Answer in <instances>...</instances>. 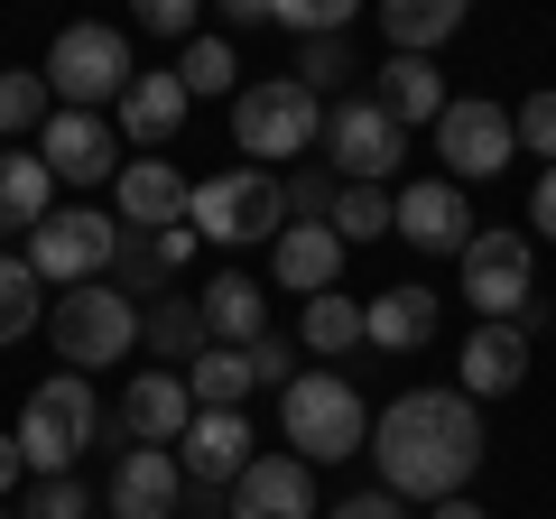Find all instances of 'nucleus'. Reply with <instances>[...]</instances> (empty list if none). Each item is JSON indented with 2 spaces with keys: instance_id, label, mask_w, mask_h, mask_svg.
<instances>
[{
  "instance_id": "obj_1",
  "label": "nucleus",
  "mask_w": 556,
  "mask_h": 519,
  "mask_svg": "<svg viewBox=\"0 0 556 519\" xmlns=\"http://www.w3.org/2000/svg\"><path fill=\"white\" fill-rule=\"evenodd\" d=\"M362 455L380 464V492L437 510V501H455L482 473V408L464 390H399L371 418V445Z\"/></svg>"
},
{
  "instance_id": "obj_2",
  "label": "nucleus",
  "mask_w": 556,
  "mask_h": 519,
  "mask_svg": "<svg viewBox=\"0 0 556 519\" xmlns=\"http://www.w3.org/2000/svg\"><path fill=\"white\" fill-rule=\"evenodd\" d=\"M325 140V102L306 93L298 75H260V84H241L232 93V149H241V167H288V159H306V149Z\"/></svg>"
},
{
  "instance_id": "obj_3",
  "label": "nucleus",
  "mask_w": 556,
  "mask_h": 519,
  "mask_svg": "<svg viewBox=\"0 0 556 519\" xmlns=\"http://www.w3.org/2000/svg\"><path fill=\"white\" fill-rule=\"evenodd\" d=\"M278 427H288L298 464H353L371 445V408H362V390L343 371H298L278 390Z\"/></svg>"
},
{
  "instance_id": "obj_4",
  "label": "nucleus",
  "mask_w": 556,
  "mask_h": 519,
  "mask_svg": "<svg viewBox=\"0 0 556 519\" xmlns=\"http://www.w3.org/2000/svg\"><path fill=\"white\" fill-rule=\"evenodd\" d=\"M186 232L214 241V251H251V241L288 232V186L269 167H214V177L186 195Z\"/></svg>"
},
{
  "instance_id": "obj_5",
  "label": "nucleus",
  "mask_w": 556,
  "mask_h": 519,
  "mask_svg": "<svg viewBox=\"0 0 556 519\" xmlns=\"http://www.w3.org/2000/svg\"><path fill=\"white\" fill-rule=\"evenodd\" d=\"M10 436H20V464H28L38 482L75 473V455L102 436V400H93V380H84V371H56V380H38Z\"/></svg>"
},
{
  "instance_id": "obj_6",
  "label": "nucleus",
  "mask_w": 556,
  "mask_h": 519,
  "mask_svg": "<svg viewBox=\"0 0 556 519\" xmlns=\"http://www.w3.org/2000/svg\"><path fill=\"white\" fill-rule=\"evenodd\" d=\"M38 75H47V93H56V112H102V102L130 93L139 56H130V38H121V28L75 20V28H56V47H47Z\"/></svg>"
},
{
  "instance_id": "obj_7",
  "label": "nucleus",
  "mask_w": 556,
  "mask_h": 519,
  "mask_svg": "<svg viewBox=\"0 0 556 519\" xmlns=\"http://www.w3.org/2000/svg\"><path fill=\"white\" fill-rule=\"evenodd\" d=\"M28 269H38V288H93L112 279V260H121V214H93V204H65V214H47L38 232H28Z\"/></svg>"
},
{
  "instance_id": "obj_8",
  "label": "nucleus",
  "mask_w": 556,
  "mask_h": 519,
  "mask_svg": "<svg viewBox=\"0 0 556 519\" xmlns=\"http://www.w3.org/2000/svg\"><path fill=\"white\" fill-rule=\"evenodd\" d=\"M455 269H464V298H473L482 325H519V316H529V298H538V241L529 232L482 223V232L464 241Z\"/></svg>"
},
{
  "instance_id": "obj_9",
  "label": "nucleus",
  "mask_w": 556,
  "mask_h": 519,
  "mask_svg": "<svg viewBox=\"0 0 556 519\" xmlns=\"http://www.w3.org/2000/svg\"><path fill=\"white\" fill-rule=\"evenodd\" d=\"M130 343H139V298H121L112 279L65 288V298H56V353H65V371H112V362H130Z\"/></svg>"
},
{
  "instance_id": "obj_10",
  "label": "nucleus",
  "mask_w": 556,
  "mask_h": 519,
  "mask_svg": "<svg viewBox=\"0 0 556 519\" xmlns=\"http://www.w3.org/2000/svg\"><path fill=\"white\" fill-rule=\"evenodd\" d=\"M316 149H325V167H334L343 186H390L399 159H408V130H399L371 93H343V102H325V140Z\"/></svg>"
},
{
  "instance_id": "obj_11",
  "label": "nucleus",
  "mask_w": 556,
  "mask_h": 519,
  "mask_svg": "<svg viewBox=\"0 0 556 519\" xmlns=\"http://www.w3.org/2000/svg\"><path fill=\"white\" fill-rule=\"evenodd\" d=\"M437 159H445V177H455V186L501 177V167L519 159V130H510V112H501L492 93H464V102H445V121H437Z\"/></svg>"
},
{
  "instance_id": "obj_12",
  "label": "nucleus",
  "mask_w": 556,
  "mask_h": 519,
  "mask_svg": "<svg viewBox=\"0 0 556 519\" xmlns=\"http://www.w3.org/2000/svg\"><path fill=\"white\" fill-rule=\"evenodd\" d=\"M390 232L408 241V251L427 260H464V241H473V204H464L455 177H417L390 195Z\"/></svg>"
},
{
  "instance_id": "obj_13",
  "label": "nucleus",
  "mask_w": 556,
  "mask_h": 519,
  "mask_svg": "<svg viewBox=\"0 0 556 519\" xmlns=\"http://www.w3.org/2000/svg\"><path fill=\"white\" fill-rule=\"evenodd\" d=\"M251 455H260V436H251L241 408H195V427L177 436V473L195 482V492H232V482L251 473Z\"/></svg>"
},
{
  "instance_id": "obj_14",
  "label": "nucleus",
  "mask_w": 556,
  "mask_h": 519,
  "mask_svg": "<svg viewBox=\"0 0 556 519\" xmlns=\"http://www.w3.org/2000/svg\"><path fill=\"white\" fill-rule=\"evenodd\" d=\"M112 149L121 140H112V121H102V112H56L38 130V159H47V177H56V186H112L121 177Z\"/></svg>"
},
{
  "instance_id": "obj_15",
  "label": "nucleus",
  "mask_w": 556,
  "mask_h": 519,
  "mask_svg": "<svg viewBox=\"0 0 556 519\" xmlns=\"http://www.w3.org/2000/svg\"><path fill=\"white\" fill-rule=\"evenodd\" d=\"M223 519H325L316 510V464L298 455H251V473L232 482V510Z\"/></svg>"
},
{
  "instance_id": "obj_16",
  "label": "nucleus",
  "mask_w": 556,
  "mask_h": 519,
  "mask_svg": "<svg viewBox=\"0 0 556 519\" xmlns=\"http://www.w3.org/2000/svg\"><path fill=\"white\" fill-rule=\"evenodd\" d=\"M186 427H195V390H186V371H139L130 390H121V436H130V445H177Z\"/></svg>"
},
{
  "instance_id": "obj_17",
  "label": "nucleus",
  "mask_w": 556,
  "mask_h": 519,
  "mask_svg": "<svg viewBox=\"0 0 556 519\" xmlns=\"http://www.w3.org/2000/svg\"><path fill=\"white\" fill-rule=\"evenodd\" d=\"M177 492H186V473H177L167 445H121V464H112V519H177Z\"/></svg>"
},
{
  "instance_id": "obj_18",
  "label": "nucleus",
  "mask_w": 556,
  "mask_h": 519,
  "mask_svg": "<svg viewBox=\"0 0 556 519\" xmlns=\"http://www.w3.org/2000/svg\"><path fill=\"white\" fill-rule=\"evenodd\" d=\"M186 195H195V177H177L167 159H139V167H121V177H112V204H121L130 232H177Z\"/></svg>"
},
{
  "instance_id": "obj_19",
  "label": "nucleus",
  "mask_w": 556,
  "mask_h": 519,
  "mask_svg": "<svg viewBox=\"0 0 556 519\" xmlns=\"http://www.w3.org/2000/svg\"><path fill=\"white\" fill-rule=\"evenodd\" d=\"M371 102H380V112L399 121V130H437V121H445V102H455V93H445L437 56H390V65L371 75Z\"/></svg>"
},
{
  "instance_id": "obj_20",
  "label": "nucleus",
  "mask_w": 556,
  "mask_h": 519,
  "mask_svg": "<svg viewBox=\"0 0 556 519\" xmlns=\"http://www.w3.org/2000/svg\"><path fill=\"white\" fill-rule=\"evenodd\" d=\"M112 112H121V130H130L139 149H159V140H177V130H186V112H195V102H186L177 65H139L130 93H121Z\"/></svg>"
},
{
  "instance_id": "obj_21",
  "label": "nucleus",
  "mask_w": 556,
  "mask_h": 519,
  "mask_svg": "<svg viewBox=\"0 0 556 519\" xmlns=\"http://www.w3.org/2000/svg\"><path fill=\"white\" fill-rule=\"evenodd\" d=\"M519 380H529V325H473L464 343V400H510Z\"/></svg>"
},
{
  "instance_id": "obj_22",
  "label": "nucleus",
  "mask_w": 556,
  "mask_h": 519,
  "mask_svg": "<svg viewBox=\"0 0 556 519\" xmlns=\"http://www.w3.org/2000/svg\"><path fill=\"white\" fill-rule=\"evenodd\" d=\"M204 334L214 343H232V353H251L260 334H269V288L251 279V269H223V279H204Z\"/></svg>"
},
{
  "instance_id": "obj_23",
  "label": "nucleus",
  "mask_w": 556,
  "mask_h": 519,
  "mask_svg": "<svg viewBox=\"0 0 556 519\" xmlns=\"http://www.w3.org/2000/svg\"><path fill=\"white\" fill-rule=\"evenodd\" d=\"M269 269H278V288L325 298V288L343 279V241H334V223H288V232L269 241Z\"/></svg>"
},
{
  "instance_id": "obj_24",
  "label": "nucleus",
  "mask_w": 556,
  "mask_h": 519,
  "mask_svg": "<svg viewBox=\"0 0 556 519\" xmlns=\"http://www.w3.org/2000/svg\"><path fill=\"white\" fill-rule=\"evenodd\" d=\"M186 260H195V232H186V223H177V232H121V260H112V269H121V298H167V279H177V269H186Z\"/></svg>"
},
{
  "instance_id": "obj_25",
  "label": "nucleus",
  "mask_w": 556,
  "mask_h": 519,
  "mask_svg": "<svg viewBox=\"0 0 556 519\" xmlns=\"http://www.w3.org/2000/svg\"><path fill=\"white\" fill-rule=\"evenodd\" d=\"M362 343H380V353L437 343V298H427V288H380V298L362 306Z\"/></svg>"
},
{
  "instance_id": "obj_26",
  "label": "nucleus",
  "mask_w": 556,
  "mask_h": 519,
  "mask_svg": "<svg viewBox=\"0 0 556 519\" xmlns=\"http://www.w3.org/2000/svg\"><path fill=\"white\" fill-rule=\"evenodd\" d=\"M56 214V177L38 149H0V232H38Z\"/></svg>"
},
{
  "instance_id": "obj_27",
  "label": "nucleus",
  "mask_w": 556,
  "mask_h": 519,
  "mask_svg": "<svg viewBox=\"0 0 556 519\" xmlns=\"http://www.w3.org/2000/svg\"><path fill=\"white\" fill-rule=\"evenodd\" d=\"M455 28H464V0H390V10H380V38H390L399 56H437Z\"/></svg>"
},
{
  "instance_id": "obj_28",
  "label": "nucleus",
  "mask_w": 556,
  "mask_h": 519,
  "mask_svg": "<svg viewBox=\"0 0 556 519\" xmlns=\"http://www.w3.org/2000/svg\"><path fill=\"white\" fill-rule=\"evenodd\" d=\"M186 390H195V408H241L260 390L251 380V353H232V343H204L195 362H186Z\"/></svg>"
},
{
  "instance_id": "obj_29",
  "label": "nucleus",
  "mask_w": 556,
  "mask_h": 519,
  "mask_svg": "<svg viewBox=\"0 0 556 519\" xmlns=\"http://www.w3.org/2000/svg\"><path fill=\"white\" fill-rule=\"evenodd\" d=\"M139 343H149V353H167V362L186 371V362H195L214 334H204V306H195V298H159L149 316H139Z\"/></svg>"
},
{
  "instance_id": "obj_30",
  "label": "nucleus",
  "mask_w": 556,
  "mask_h": 519,
  "mask_svg": "<svg viewBox=\"0 0 556 519\" xmlns=\"http://www.w3.org/2000/svg\"><path fill=\"white\" fill-rule=\"evenodd\" d=\"M56 121V93H47L38 65H0V140H28Z\"/></svg>"
},
{
  "instance_id": "obj_31",
  "label": "nucleus",
  "mask_w": 556,
  "mask_h": 519,
  "mask_svg": "<svg viewBox=\"0 0 556 519\" xmlns=\"http://www.w3.org/2000/svg\"><path fill=\"white\" fill-rule=\"evenodd\" d=\"M47 325V288L20 251H0V343H28Z\"/></svg>"
},
{
  "instance_id": "obj_32",
  "label": "nucleus",
  "mask_w": 556,
  "mask_h": 519,
  "mask_svg": "<svg viewBox=\"0 0 556 519\" xmlns=\"http://www.w3.org/2000/svg\"><path fill=\"white\" fill-rule=\"evenodd\" d=\"M177 84H186V102H195V93H241L232 38H186V47H177Z\"/></svg>"
},
{
  "instance_id": "obj_33",
  "label": "nucleus",
  "mask_w": 556,
  "mask_h": 519,
  "mask_svg": "<svg viewBox=\"0 0 556 519\" xmlns=\"http://www.w3.org/2000/svg\"><path fill=\"white\" fill-rule=\"evenodd\" d=\"M325 223H334V241H343V251L380 241V232H390V186H343V195H334V214H325Z\"/></svg>"
},
{
  "instance_id": "obj_34",
  "label": "nucleus",
  "mask_w": 556,
  "mask_h": 519,
  "mask_svg": "<svg viewBox=\"0 0 556 519\" xmlns=\"http://www.w3.org/2000/svg\"><path fill=\"white\" fill-rule=\"evenodd\" d=\"M353 343H362V298H343V288L306 298V353H353Z\"/></svg>"
},
{
  "instance_id": "obj_35",
  "label": "nucleus",
  "mask_w": 556,
  "mask_h": 519,
  "mask_svg": "<svg viewBox=\"0 0 556 519\" xmlns=\"http://www.w3.org/2000/svg\"><path fill=\"white\" fill-rule=\"evenodd\" d=\"M298 84H306L316 102H325V93L343 102V93H353V38H306V47H298Z\"/></svg>"
},
{
  "instance_id": "obj_36",
  "label": "nucleus",
  "mask_w": 556,
  "mask_h": 519,
  "mask_svg": "<svg viewBox=\"0 0 556 519\" xmlns=\"http://www.w3.org/2000/svg\"><path fill=\"white\" fill-rule=\"evenodd\" d=\"M20 519H93V492H84L75 473H56V482H38V492L20 501Z\"/></svg>"
},
{
  "instance_id": "obj_37",
  "label": "nucleus",
  "mask_w": 556,
  "mask_h": 519,
  "mask_svg": "<svg viewBox=\"0 0 556 519\" xmlns=\"http://www.w3.org/2000/svg\"><path fill=\"white\" fill-rule=\"evenodd\" d=\"M510 130H519V149H538V159L556 167V84H547V93H529V102H519V112H510Z\"/></svg>"
},
{
  "instance_id": "obj_38",
  "label": "nucleus",
  "mask_w": 556,
  "mask_h": 519,
  "mask_svg": "<svg viewBox=\"0 0 556 519\" xmlns=\"http://www.w3.org/2000/svg\"><path fill=\"white\" fill-rule=\"evenodd\" d=\"M130 20L139 28H149V38H204V10H195V0H139V10H130Z\"/></svg>"
},
{
  "instance_id": "obj_39",
  "label": "nucleus",
  "mask_w": 556,
  "mask_h": 519,
  "mask_svg": "<svg viewBox=\"0 0 556 519\" xmlns=\"http://www.w3.org/2000/svg\"><path fill=\"white\" fill-rule=\"evenodd\" d=\"M278 186H288V223H325V214H334V195H343L325 167H306V177H278Z\"/></svg>"
},
{
  "instance_id": "obj_40",
  "label": "nucleus",
  "mask_w": 556,
  "mask_h": 519,
  "mask_svg": "<svg viewBox=\"0 0 556 519\" xmlns=\"http://www.w3.org/2000/svg\"><path fill=\"white\" fill-rule=\"evenodd\" d=\"M251 380H260V390H288V380H298V343H288V334H260L251 343Z\"/></svg>"
},
{
  "instance_id": "obj_41",
  "label": "nucleus",
  "mask_w": 556,
  "mask_h": 519,
  "mask_svg": "<svg viewBox=\"0 0 556 519\" xmlns=\"http://www.w3.org/2000/svg\"><path fill=\"white\" fill-rule=\"evenodd\" d=\"M325 519H408V501H399V492H343Z\"/></svg>"
},
{
  "instance_id": "obj_42",
  "label": "nucleus",
  "mask_w": 556,
  "mask_h": 519,
  "mask_svg": "<svg viewBox=\"0 0 556 519\" xmlns=\"http://www.w3.org/2000/svg\"><path fill=\"white\" fill-rule=\"evenodd\" d=\"M529 223H538V232L556 241V167H547V177H538V195H529Z\"/></svg>"
},
{
  "instance_id": "obj_43",
  "label": "nucleus",
  "mask_w": 556,
  "mask_h": 519,
  "mask_svg": "<svg viewBox=\"0 0 556 519\" xmlns=\"http://www.w3.org/2000/svg\"><path fill=\"white\" fill-rule=\"evenodd\" d=\"M427 519H492V510H482V501H464V492H455V501H437V510H427Z\"/></svg>"
},
{
  "instance_id": "obj_44",
  "label": "nucleus",
  "mask_w": 556,
  "mask_h": 519,
  "mask_svg": "<svg viewBox=\"0 0 556 519\" xmlns=\"http://www.w3.org/2000/svg\"><path fill=\"white\" fill-rule=\"evenodd\" d=\"M20 473H28V464H20V436H0V492H10Z\"/></svg>"
},
{
  "instance_id": "obj_45",
  "label": "nucleus",
  "mask_w": 556,
  "mask_h": 519,
  "mask_svg": "<svg viewBox=\"0 0 556 519\" xmlns=\"http://www.w3.org/2000/svg\"><path fill=\"white\" fill-rule=\"evenodd\" d=\"M0 519H20V510H0Z\"/></svg>"
}]
</instances>
